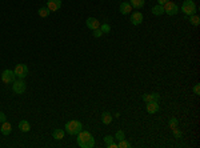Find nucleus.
<instances>
[{
	"mask_svg": "<svg viewBox=\"0 0 200 148\" xmlns=\"http://www.w3.org/2000/svg\"><path fill=\"white\" fill-rule=\"evenodd\" d=\"M100 31L103 32V34H108V32L111 31V26L108 23H103L100 24Z\"/></svg>",
	"mask_w": 200,
	"mask_h": 148,
	"instance_id": "obj_22",
	"label": "nucleus"
},
{
	"mask_svg": "<svg viewBox=\"0 0 200 148\" xmlns=\"http://www.w3.org/2000/svg\"><path fill=\"white\" fill-rule=\"evenodd\" d=\"M131 147V144L127 142L126 139H123V140H119V144H118V148H130Z\"/></svg>",
	"mask_w": 200,
	"mask_h": 148,
	"instance_id": "obj_24",
	"label": "nucleus"
},
{
	"mask_svg": "<svg viewBox=\"0 0 200 148\" xmlns=\"http://www.w3.org/2000/svg\"><path fill=\"white\" fill-rule=\"evenodd\" d=\"M86 26L90 28V30L95 31V30H99L100 28V22L98 19H95V18H88L86 20Z\"/></svg>",
	"mask_w": 200,
	"mask_h": 148,
	"instance_id": "obj_9",
	"label": "nucleus"
},
{
	"mask_svg": "<svg viewBox=\"0 0 200 148\" xmlns=\"http://www.w3.org/2000/svg\"><path fill=\"white\" fill-rule=\"evenodd\" d=\"M144 3H146V0H130V4L132 6V8H136V10L143 8Z\"/></svg>",
	"mask_w": 200,
	"mask_h": 148,
	"instance_id": "obj_16",
	"label": "nucleus"
},
{
	"mask_svg": "<svg viewBox=\"0 0 200 148\" xmlns=\"http://www.w3.org/2000/svg\"><path fill=\"white\" fill-rule=\"evenodd\" d=\"M190 23L192 24V26H196L198 27L199 24H200V18L196 14H194V15H191L190 16Z\"/></svg>",
	"mask_w": 200,
	"mask_h": 148,
	"instance_id": "obj_20",
	"label": "nucleus"
},
{
	"mask_svg": "<svg viewBox=\"0 0 200 148\" xmlns=\"http://www.w3.org/2000/svg\"><path fill=\"white\" fill-rule=\"evenodd\" d=\"M62 7V0H47V8L51 12H56Z\"/></svg>",
	"mask_w": 200,
	"mask_h": 148,
	"instance_id": "obj_8",
	"label": "nucleus"
},
{
	"mask_svg": "<svg viewBox=\"0 0 200 148\" xmlns=\"http://www.w3.org/2000/svg\"><path fill=\"white\" fill-rule=\"evenodd\" d=\"M12 84H14V86H12V90H14L15 94L22 95V94H24V92H26L27 84H26V82H24V79H20V80H18V82L15 80Z\"/></svg>",
	"mask_w": 200,
	"mask_h": 148,
	"instance_id": "obj_5",
	"label": "nucleus"
},
{
	"mask_svg": "<svg viewBox=\"0 0 200 148\" xmlns=\"http://www.w3.org/2000/svg\"><path fill=\"white\" fill-rule=\"evenodd\" d=\"M116 139H118V140L126 139V135H124V132L123 131H118V132H116Z\"/></svg>",
	"mask_w": 200,
	"mask_h": 148,
	"instance_id": "obj_27",
	"label": "nucleus"
},
{
	"mask_svg": "<svg viewBox=\"0 0 200 148\" xmlns=\"http://www.w3.org/2000/svg\"><path fill=\"white\" fill-rule=\"evenodd\" d=\"M50 10H48L47 7H42V8H39V16L40 18H47L48 15H50Z\"/></svg>",
	"mask_w": 200,
	"mask_h": 148,
	"instance_id": "obj_21",
	"label": "nucleus"
},
{
	"mask_svg": "<svg viewBox=\"0 0 200 148\" xmlns=\"http://www.w3.org/2000/svg\"><path fill=\"white\" fill-rule=\"evenodd\" d=\"M104 143H106V146L108 147L111 143H114V138H112V136H110V135L106 136V138H104Z\"/></svg>",
	"mask_w": 200,
	"mask_h": 148,
	"instance_id": "obj_26",
	"label": "nucleus"
},
{
	"mask_svg": "<svg viewBox=\"0 0 200 148\" xmlns=\"http://www.w3.org/2000/svg\"><path fill=\"white\" fill-rule=\"evenodd\" d=\"M83 130V124L79 120H71L66 124V132L70 135H78Z\"/></svg>",
	"mask_w": 200,
	"mask_h": 148,
	"instance_id": "obj_2",
	"label": "nucleus"
},
{
	"mask_svg": "<svg viewBox=\"0 0 200 148\" xmlns=\"http://www.w3.org/2000/svg\"><path fill=\"white\" fill-rule=\"evenodd\" d=\"M92 35H94V38H100V36L103 35V32L100 31V28H99V30H95V31H94V34H92Z\"/></svg>",
	"mask_w": 200,
	"mask_h": 148,
	"instance_id": "obj_29",
	"label": "nucleus"
},
{
	"mask_svg": "<svg viewBox=\"0 0 200 148\" xmlns=\"http://www.w3.org/2000/svg\"><path fill=\"white\" fill-rule=\"evenodd\" d=\"M4 122H7V118H6V115H4V112L0 111V123H4Z\"/></svg>",
	"mask_w": 200,
	"mask_h": 148,
	"instance_id": "obj_30",
	"label": "nucleus"
},
{
	"mask_svg": "<svg viewBox=\"0 0 200 148\" xmlns=\"http://www.w3.org/2000/svg\"><path fill=\"white\" fill-rule=\"evenodd\" d=\"M112 115L110 114V112H103L102 114V122H103V124H111V122H112Z\"/></svg>",
	"mask_w": 200,
	"mask_h": 148,
	"instance_id": "obj_17",
	"label": "nucleus"
},
{
	"mask_svg": "<svg viewBox=\"0 0 200 148\" xmlns=\"http://www.w3.org/2000/svg\"><path fill=\"white\" fill-rule=\"evenodd\" d=\"M142 98H143V100H144L146 103H150V102H159L160 95H159V94H146V95H143Z\"/></svg>",
	"mask_w": 200,
	"mask_h": 148,
	"instance_id": "obj_12",
	"label": "nucleus"
},
{
	"mask_svg": "<svg viewBox=\"0 0 200 148\" xmlns=\"http://www.w3.org/2000/svg\"><path fill=\"white\" fill-rule=\"evenodd\" d=\"M19 130L22 132H30V130H31L30 123H28L27 120H22V122L19 123Z\"/></svg>",
	"mask_w": 200,
	"mask_h": 148,
	"instance_id": "obj_15",
	"label": "nucleus"
},
{
	"mask_svg": "<svg viewBox=\"0 0 200 148\" xmlns=\"http://www.w3.org/2000/svg\"><path fill=\"white\" fill-rule=\"evenodd\" d=\"M167 2H170V0H158V4L159 6H164Z\"/></svg>",
	"mask_w": 200,
	"mask_h": 148,
	"instance_id": "obj_31",
	"label": "nucleus"
},
{
	"mask_svg": "<svg viewBox=\"0 0 200 148\" xmlns=\"http://www.w3.org/2000/svg\"><path fill=\"white\" fill-rule=\"evenodd\" d=\"M131 23L134 24V26H139V24L143 23V14L142 12H134V14H131Z\"/></svg>",
	"mask_w": 200,
	"mask_h": 148,
	"instance_id": "obj_10",
	"label": "nucleus"
},
{
	"mask_svg": "<svg viewBox=\"0 0 200 148\" xmlns=\"http://www.w3.org/2000/svg\"><path fill=\"white\" fill-rule=\"evenodd\" d=\"M182 11L186 14L187 16H191L196 14V4L192 2V0H186L182 6Z\"/></svg>",
	"mask_w": 200,
	"mask_h": 148,
	"instance_id": "obj_3",
	"label": "nucleus"
},
{
	"mask_svg": "<svg viewBox=\"0 0 200 148\" xmlns=\"http://www.w3.org/2000/svg\"><path fill=\"white\" fill-rule=\"evenodd\" d=\"M172 131H174V136H175V139H182V136H183V132L180 131L178 127H176V128H174V130H172Z\"/></svg>",
	"mask_w": 200,
	"mask_h": 148,
	"instance_id": "obj_25",
	"label": "nucleus"
},
{
	"mask_svg": "<svg viewBox=\"0 0 200 148\" xmlns=\"http://www.w3.org/2000/svg\"><path fill=\"white\" fill-rule=\"evenodd\" d=\"M163 8H164V14H167V15H170V16H174V15H176L179 12L178 4L174 3V2H167L163 6Z\"/></svg>",
	"mask_w": 200,
	"mask_h": 148,
	"instance_id": "obj_4",
	"label": "nucleus"
},
{
	"mask_svg": "<svg viewBox=\"0 0 200 148\" xmlns=\"http://www.w3.org/2000/svg\"><path fill=\"white\" fill-rule=\"evenodd\" d=\"M194 94H195L196 96H199V95H200V84H199V83L194 87Z\"/></svg>",
	"mask_w": 200,
	"mask_h": 148,
	"instance_id": "obj_28",
	"label": "nucleus"
},
{
	"mask_svg": "<svg viewBox=\"0 0 200 148\" xmlns=\"http://www.w3.org/2000/svg\"><path fill=\"white\" fill-rule=\"evenodd\" d=\"M152 14H154L155 16H162L164 14V8L163 6H155V7H152Z\"/></svg>",
	"mask_w": 200,
	"mask_h": 148,
	"instance_id": "obj_19",
	"label": "nucleus"
},
{
	"mask_svg": "<svg viewBox=\"0 0 200 148\" xmlns=\"http://www.w3.org/2000/svg\"><path fill=\"white\" fill-rule=\"evenodd\" d=\"M52 136H54V139H56V140H62V139H64V131L60 130V128H56V130H54V132H52Z\"/></svg>",
	"mask_w": 200,
	"mask_h": 148,
	"instance_id": "obj_18",
	"label": "nucleus"
},
{
	"mask_svg": "<svg viewBox=\"0 0 200 148\" xmlns=\"http://www.w3.org/2000/svg\"><path fill=\"white\" fill-rule=\"evenodd\" d=\"M146 110L148 114H156V112H159L160 110V106H159V103L158 102H150V103H147V107H146Z\"/></svg>",
	"mask_w": 200,
	"mask_h": 148,
	"instance_id": "obj_11",
	"label": "nucleus"
},
{
	"mask_svg": "<svg viewBox=\"0 0 200 148\" xmlns=\"http://www.w3.org/2000/svg\"><path fill=\"white\" fill-rule=\"evenodd\" d=\"M78 146L80 148H94L95 147V139L88 131H80L78 134Z\"/></svg>",
	"mask_w": 200,
	"mask_h": 148,
	"instance_id": "obj_1",
	"label": "nucleus"
},
{
	"mask_svg": "<svg viewBox=\"0 0 200 148\" xmlns=\"http://www.w3.org/2000/svg\"><path fill=\"white\" fill-rule=\"evenodd\" d=\"M15 78H16L15 72L11 71V70H6V71H3V74H2V82L6 83V84L14 83L15 82Z\"/></svg>",
	"mask_w": 200,
	"mask_h": 148,
	"instance_id": "obj_6",
	"label": "nucleus"
},
{
	"mask_svg": "<svg viewBox=\"0 0 200 148\" xmlns=\"http://www.w3.org/2000/svg\"><path fill=\"white\" fill-rule=\"evenodd\" d=\"M108 148H118V144H116V143H111L110 146H108Z\"/></svg>",
	"mask_w": 200,
	"mask_h": 148,
	"instance_id": "obj_32",
	"label": "nucleus"
},
{
	"mask_svg": "<svg viewBox=\"0 0 200 148\" xmlns=\"http://www.w3.org/2000/svg\"><path fill=\"white\" fill-rule=\"evenodd\" d=\"M178 124H179V120L176 119V118H171V120L168 122V126H170L171 130H174V128L178 127Z\"/></svg>",
	"mask_w": 200,
	"mask_h": 148,
	"instance_id": "obj_23",
	"label": "nucleus"
},
{
	"mask_svg": "<svg viewBox=\"0 0 200 148\" xmlns=\"http://www.w3.org/2000/svg\"><path fill=\"white\" fill-rule=\"evenodd\" d=\"M11 131H12V126H11V123H8V122H4L2 123V127H0V132H2L3 135H10L11 134Z\"/></svg>",
	"mask_w": 200,
	"mask_h": 148,
	"instance_id": "obj_14",
	"label": "nucleus"
},
{
	"mask_svg": "<svg viewBox=\"0 0 200 148\" xmlns=\"http://www.w3.org/2000/svg\"><path fill=\"white\" fill-rule=\"evenodd\" d=\"M120 14L122 15H128V14H131V11H132V6L128 2H124L120 4Z\"/></svg>",
	"mask_w": 200,
	"mask_h": 148,
	"instance_id": "obj_13",
	"label": "nucleus"
},
{
	"mask_svg": "<svg viewBox=\"0 0 200 148\" xmlns=\"http://www.w3.org/2000/svg\"><path fill=\"white\" fill-rule=\"evenodd\" d=\"M14 72L19 79H24L28 75V67L26 66V64H18V66L15 67Z\"/></svg>",
	"mask_w": 200,
	"mask_h": 148,
	"instance_id": "obj_7",
	"label": "nucleus"
}]
</instances>
